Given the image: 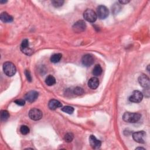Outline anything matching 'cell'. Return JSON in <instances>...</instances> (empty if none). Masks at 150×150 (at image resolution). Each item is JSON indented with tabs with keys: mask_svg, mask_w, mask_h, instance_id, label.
I'll return each instance as SVG.
<instances>
[{
	"mask_svg": "<svg viewBox=\"0 0 150 150\" xmlns=\"http://www.w3.org/2000/svg\"><path fill=\"white\" fill-rule=\"evenodd\" d=\"M141 114L136 112H125L122 116V119L124 121L127 122L134 123L139 120L141 118Z\"/></svg>",
	"mask_w": 150,
	"mask_h": 150,
	"instance_id": "cell-1",
	"label": "cell"
},
{
	"mask_svg": "<svg viewBox=\"0 0 150 150\" xmlns=\"http://www.w3.org/2000/svg\"><path fill=\"white\" fill-rule=\"evenodd\" d=\"M3 70L6 76L11 77L16 73V69L13 63L10 62H6L3 64Z\"/></svg>",
	"mask_w": 150,
	"mask_h": 150,
	"instance_id": "cell-2",
	"label": "cell"
},
{
	"mask_svg": "<svg viewBox=\"0 0 150 150\" xmlns=\"http://www.w3.org/2000/svg\"><path fill=\"white\" fill-rule=\"evenodd\" d=\"M84 19L89 22H94L97 18L96 13L91 9H86L83 13Z\"/></svg>",
	"mask_w": 150,
	"mask_h": 150,
	"instance_id": "cell-3",
	"label": "cell"
},
{
	"mask_svg": "<svg viewBox=\"0 0 150 150\" xmlns=\"http://www.w3.org/2000/svg\"><path fill=\"white\" fill-rule=\"evenodd\" d=\"M97 16L100 19H105L109 15L108 8L104 5H100L97 8Z\"/></svg>",
	"mask_w": 150,
	"mask_h": 150,
	"instance_id": "cell-4",
	"label": "cell"
},
{
	"mask_svg": "<svg viewBox=\"0 0 150 150\" xmlns=\"http://www.w3.org/2000/svg\"><path fill=\"white\" fill-rule=\"evenodd\" d=\"M146 133L144 131H139L134 132L132 134V138L134 140L139 144H144L145 142Z\"/></svg>",
	"mask_w": 150,
	"mask_h": 150,
	"instance_id": "cell-5",
	"label": "cell"
},
{
	"mask_svg": "<svg viewBox=\"0 0 150 150\" xmlns=\"http://www.w3.org/2000/svg\"><path fill=\"white\" fill-rule=\"evenodd\" d=\"M42 116V112L38 108H32L29 112V118L34 121H38L40 120Z\"/></svg>",
	"mask_w": 150,
	"mask_h": 150,
	"instance_id": "cell-6",
	"label": "cell"
},
{
	"mask_svg": "<svg viewBox=\"0 0 150 150\" xmlns=\"http://www.w3.org/2000/svg\"><path fill=\"white\" fill-rule=\"evenodd\" d=\"M142 98H143V94L138 90H134L132 93L131 96L129 97V100L131 102L137 103L141 102Z\"/></svg>",
	"mask_w": 150,
	"mask_h": 150,
	"instance_id": "cell-7",
	"label": "cell"
},
{
	"mask_svg": "<svg viewBox=\"0 0 150 150\" xmlns=\"http://www.w3.org/2000/svg\"><path fill=\"white\" fill-rule=\"evenodd\" d=\"M86 28V23L82 21H78L73 26V30L74 32L76 33H80L83 31H84Z\"/></svg>",
	"mask_w": 150,
	"mask_h": 150,
	"instance_id": "cell-8",
	"label": "cell"
},
{
	"mask_svg": "<svg viewBox=\"0 0 150 150\" xmlns=\"http://www.w3.org/2000/svg\"><path fill=\"white\" fill-rule=\"evenodd\" d=\"M21 50L23 53L27 55H30L32 54L33 50L29 47V41L28 39H25L22 41L21 45Z\"/></svg>",
	"mask_w": 150,
	"mask_h": 150,
	"instance_id": "cell-9",
	"label": "cell"
},
{
	"mask_svg": "<svg viewBox=\"0 0 150 150\" xmlns=\"http://www.w3.org/2000/svg\"><path fill=\"white\" fill-rule=\"evenodd\" d=\"M39 93L34 90H31L28 91L25 95V100L29 103H32L35 101L38 97Z\"/></svg>",
	"mask_w": 150,
	"mask_h": 150,
	"instance_id": "cell-10",
	"label": "cell"
},
{
	"mask_svg": "<svg viewBox=\"0 0 150 150\" xmlns=\"http://www.w3.org/2000/svg\"><path fill=\"white\" fill-rule=\"evenodd\" d=\"M89 143L93 149H98L101 145V142L97 139L94 135H90L89 137Z\"/></svg>",
	"mask_w": 150,
	"mask_h": 150,
	"instance_id": "cell-11",
	"label": "cell"
},
{
	"mask_svg": "<svg viewBox=\"0 0 150 150\" xmlns=\"http://www.w3.org/2000/svg\"><path fill=\"white\" fill-rule=\"evenodd\" d=\"M138 82L139 84L144 88L149 87V79L146 75L144 74H142L139 76Z\"/></svg>",
	"mask_w": 150,
	"mask_h": 150,
	"instance_id": "cell-12",
	"label": "cell"
},
{
	"mask_svg": "<svg viewBox=\"0 0 150 150\" xmlns=\"http://www.w3.org/2000/svg\"><path fill=\"white\" fill-rule=\"evenodd\" d=\"M82 63L86 67L90 66L94 63V58L90 54H86L84 55L81 59Z\"/></svg>",
	"mask_w": 150,
	"mask_h": 150,
	"instance_id": "cell-13",
	"label": "cell"
},
{
	"mask_svg": "<svg viewBox=\"0 0 150 150\" xmlns=\"http://www.w3.org/2000/svg\"><path fill=\"white\" fill-rule=\"evenodd\" d=\"M62 104H61V103L59 101L55 99H52L48 103L49 108L52 110H56L57 108H60L62 107Z\"/></svg>",
	"mask_w": 150,
	"mask_h": 150,
	"instance_id": "cell-14",
	"label": "cell"
},
{
	"mask_svg": "<svg viewBox=\"0 0 150 150\" xmlns=\"http://www.w3.org/2000/svg\"><path fill=\"white\" fill-rule=\"evenodd\" d=\"M99 85V80L96 77H91L88 81V86L91 89H96L98 87Z\"/></svg>",
	"mask_w": 150,
	"mask_h": 150,
	"instance_id": "cell-15",
	"label": "cell"
},
{
	"mask_svg": "<svg viewBox=\"0 0 150 150\" xmlns=\"http://www.w3.org/2000/svg\"><path fill=\"white\" fill-rule=\"evenodd\" d=\"M0 19L2 22H6V23L11 22L13 21V17L10 15H9L6 12H3L1 13Z\"/></svg>",
	"mask_w": 150,
	"mask_h": 150,
	"instance_id": "cell-16",
	"label": "cell"
},
{
	"mask_svg": "<svg viewBox=\"0 0 150 150\" xmlns=\"http://www.w3.org/2000/svg\"><path fill=\"white\" fill-rule=\"evenodd\" d=\"M102 71H103V70L100 64H96L93 70L92 73L95 76H98L101 75V74L102 73Z\"/></svg>",
	"mask_w": 150,
	"mask_h": 150,
	"instance_id": "cell-17",
	"label": "cell"
},
{
	"mask_svg": "<svg viewBox=\"0 0 150 150\" xmlns=\"http://www.w3.org/2000/svg\"><path fill=\"white\" fill-rule=\"evenodd\" d=\"M45 83L46 84L49 86H51L54 85L56 83V79L55 78L52 76V75H49L45 80Z\"/></svg>",
	"mask_w": 150,
	"mask_h": 150,
	"instance_id": "cell-18",
	"label": "cell"
},
{
	"mask_svg": "<svg viewBox=\"0 0 150 150\" xmlns=\"http://www.w3.org/2000/svg\"><path fill=\"white\" fill-rule=\"evenodd\" d=\"M62 54L60 53H55V54H53V55H52V56L50 57V61L52 63H57L59 62L60 59H62Z\"/></svg>",
	"mask_w": 150,
	"mask_h": 150,
	"instance_id": "cell-19",
	"label": "cell"
},
{
	"mask_svg": "<svg viewBox=\"0 0 150 150\" xmlns=\"http://www.w3.org/2000/svg\"><path fill=\"white\" fill-rule=\"evenodd\" d=\"M9 117V114L6 110L1 111V120L2 121H6Z\"/></svg>",
	"mask_w": 150,
	"mask_h": 150,
	"instance_id": "cell-20",
	"label": "cell"
},
{
	"mask_svg": "<svg viewBox=\"0 0 150 150\" xmlns=\"http://www.w3.org/2000/svg\"><path fill=\"white\" fill-rule=\"evenodd\" d=\"M62 110L66 112V113H67L69 114H71L73 112H74V108L73 107H71V106H69V105H67V106H64L62 108Z\"/></svg>",
	"mask_w": 150,
	"mask_h": 150,
	"instance_id": "cell-21",
	"label": "cell"
},
{
	"mask_svg": "<svg viewBox=\"0 0 150 150\" xmlns=\"http://www.w3.org/2000/svg\"><path fill=\"white\" fill-rule=\"evenodd\" d=\"M74 138V135L71 132H68L67 134H65L64 137V139L65 140L66 142H70L73 141Z\"/></svg>",
	"mask_w": 150,
	"mask_h": 150,
	"instance_id": "cell-22",
	"label": "cell"
},
{
	"mask_svg": "<svg viewBox=\"0 0 150 150\" xmlns=\"http://www.w3.org/2000/svg\"><path fill=\"white\" fill-rule=\"evenodd\" d=\"M64 1L63 0H53L52 1V4L54 7H60L63 5Z\"/></svg>",
	"mask_w": 150,
	"mask_h": 150,
	"instance_id": "cell-23",
	"label": "cell"
},
{
	"mask_svg": "<svg viewBox=\"0 0 150 150\" xmlns=\"http://www.w3.org/2000/svg\"><path fill=\"white\" fill-rule=\"evenodd\" d=\"M73 93L77 96H80L84 93V90L82 88L80 87H77L73 90Z\"/></svg>",
	"mask_w": 150,
	"mask_h": 150,
	"instance_id": "cell-24",
	"label": "cell"
},
{
	"mask_svg": "<svg viewBox=\"0 0 150 150\" xmlns=\"http://www.w3.org/2000/svg\"><path fill=\"white\" fill-rule=\"evenodd\" d=\"M29 128L26 125H22L20 128V131L23 135H26L29 132Z\"/></svg>",
	"mask_w": 150,
	"mask_h": 150,
	"instance_id": "cell-25",
	"label": "cell"
},
{
	"mask_svg": "<svg viewBox=\"0 0 150 150\" xmlns=\"http://www.w3.org/2000/svg\"><path fill=\"white\" fill-rule=\"evenodd\" d=\"M25 76H26V77L27 80H28L29 82H30V81H32V76H31V75H30V71H29L28 70H26L25 71Z\"/></svg>",
	"mask_w": 150,
	"mask_h": 150,
	"instance_id": "cell-26",
	"label": "cell"
},
{
	"mask_svg": "<svg viewBox=\"0 0 150 150\" xmlns=\"http://www.w3.org/2000/svg\"><path fill=\"white\" fill-rule=\"evenodd\" d=\"M15 103L17 104V105H21V106H23L25 105V100L23 99H19V100H16L15 101Z\"/></svg>",
	"mask_w": 150,
	"mask_h": 150,
	"instance_id": "cell-27",
	"label": "cell"
},
{
	"mask_svg": "<svg viewBox=\"0 0 150 150\" xmlns=\"http://www.w3.org/2000/svg\"><path fill=\"white\" fill-rule=\"evenodd\" d=\"M144 94L147 97L149 96V87H146L145 88L144 90Z\"/></svg>",
	"mask_w": 150,
	"mask_h": 150,
	"instance_id": "cell-28",
	"label": "cell"
},
{
	"mask_svg": "<svg viewBox=\"0 0 150 150\" xmlns=\"http://www.w3.org/2000/svg\"><path fill=\"white\" fill-rule=\"evenodd\" d=\"M118 2H120L121 4H127V3L129 2V1H128V0H122V1H119Z\"/></svg>",
	"mask_w": 150,
	"mask_h": 150,
	"instance_id": "cell-29",
	"label": "cell"
}]
</instances>
